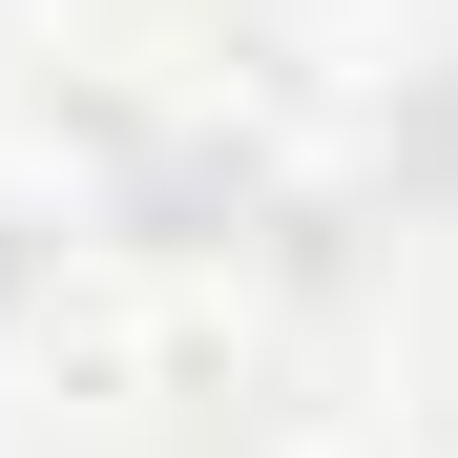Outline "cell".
<instances>
[{
	"mask_svg": "<svg viewBox=\"0 0 458 458\" xmlns=\"http://www.w3.org/2000/svg\"><path fill=\"white\" fill-rule=\"evenodd\" d=\"M229 334H250V313H229L188 250H84V271L42 292V375H63V396H105V417L208 396V375H229Z\"/></svg>",
	"mask_w": 458,
	"mask_h": 458,
	"instance_id": "cell-1",
	"label": "cell"
}]
</instances>
